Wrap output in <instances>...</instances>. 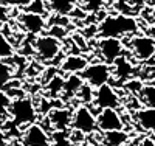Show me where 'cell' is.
Here are the masks:
<instances>
[{"label":"cell","instance_id":"obj_1","mask_svg":"<svg viewBox=\"0 0 155 146\" xmlns=\"http://www.w3.org/2000/svg\"><path fill=\"white\" fill-rule=\"evenodd\" d=\"M140 22L135 16L127 14H107L98 23V37H130L132 34L138 33Z\"/></svg>","mask_w":155,"mask_h":146},{"label":"cell","instance_id":"obj_2","mask_svg":"<svg viewBox=\"0 0 155 146\" xmlns=\"http://www.w3.org/2000/svg\"><path fill=\"white\" fill-rule=\"evenodd\" d=\"M37 109L34 107V103L31 101L30 97H19L12 100L9 106V117L20 129L27 127L28 124L36 121L37 117Z\"/></svg>","mask_w":155,"mask_h":146},{"label":"cell","instance_id":"obj_3","mask_svg":"<svg viewBox=\"0 0 155 146\" xmlns=\"http://www.w3.org/2000/svg\"><path fill=\"white\" fill-rule=\"evenodd\" d=\"M33 48L36 51L37 58L44 62H56V59L62 53L61 41L51 34H39L33 41Z\"/></svg>","mask_w":155,"mask_h":146},{"label":"cell","instance_id":"obj_4","mask_svg":"<svg viewBox=\"0 0 155 146\" xmlns=\"http://www.w3.org/2000/svg\"><path fill=\"white\" fill-rule=\"evenodd\" d=\"M129 48L137 61L149 62L155 56V39L149 34L135 33L129 37Z\"/></svg>","mask_w":155,"mask_h":146},{"label":"cell","instance_id":"obj_5","mask_svg":"<svg viewBox=\"0 0 155 146\" xmlns=\"http://www.w3.org/2000/svg\"><path fill=\"white\" fill-rule=\"evenodd\" d=\"M81 76L84 81L93 86L95 89L101 87L102 84H107L112 81L113 73H112V65L107 62H92L87 65V69L81 72Z\"/></svg>","mask_w":155,"mask_h":146},{"label":"cell","instance_id":"obj_6","mask_svg":"<svg viewBox=\"0 0 155 146\" xmlns=\"http://www.w3.org/2000/svg\"><path fill=\"white\" fill-rule=\"evenodd\" d=\"M71 127L84 132L85 135L93 134L98 129V121H96V115L93 110L90 109L88 104H79L73 110V120H71Z\"/></svg>","mask_w":155,"mask_h":146},{"label":"cell","instance_id":"obj_7","mask_svg":"<svg viewBox=\"0 0 155 146\" xmlns=\"http://www.w3.org/2000/svg\"><path fill=\"white\" fill-rule=\"evenodd\" d=\"M96 47H98V51H99L102 61L110 65L120 56H124V53H126V47L123 41L118 37H99Z\"/></svg>","mask_w":155,"mask_h":146},{"label":"cell","instance_id":"obj_8","mask_svg":"<svg viewBox=\"0 0 155 146\" xmlns=\"http://www.w3.org/2000/svg\"><path fill=\"white\" fill-rule=\"evenodd\" d=\"M20 140L27 146H51V137L48 131L39 123H31L22 129Z\"/></svg>","mask_w":155,"mask_h":146},{"label":"cell","instance_id":"obj_9","mask_svg":"<svg viewBox=\"0 0 155 146\" xmlns=\"http://www.w3.org/2000/svg\"><path fill=\"white\" fill-rule=\"evenodd\" d=\"M93 104L99 109H107V107L118 109L121 106V97L118 93V90L110 83H107V84H102L101 87L96 89Z\"/></svg>","mask_w":155,"mask_h":146},{"label":"cell","instance_id":"obj_10","mask_svg":"<svg viewBox=\"0 0 155 146\" xmlns=\"http://www.w3.org/2000/svg\"><path fill=\"white\" fill-rule=\"evenodd\" d=\"M17 20H19L22 28L25 31H28L30 34H33V36L42 34L45 26H47L45 16L36 14V12H31V11H25V9L17 16Z\"/></svg>","mask_w":155,"mask_h":146},{"label":"cell","instance_id":"obj_11","mask_svg":"<svg viewBox=\"0 0 155 146\" xmlns=\"http://www.w3.org/2000/svg\"><path fill=\"white\" fill-rule=\"evenodd\" d=\"M96 121H98V129H101L102 132L124 129V121H123L120 112L113 107L101 109L99 114L96 115Z\"/></svg>","mask_w":155,"mask_h":146},{"label":"cell","instance_id":"obj_12","mask_svg":"<svg viewBox=\"0 0 155 146\" xmlns=\"http://www.w3.org/2000/svg\"><path fill=\"white\" fill-rule=\"evenodd\" d=\"M48 120H50V126L53 131H68V127L71 126V120H73V110H70L68 107H53L48 112Z\"/></svg>","mask_w":155,"mask_h":146},{"label":"cell","instance_id":"obj_13","mask_svg":"<svg viewBox=\"0 0 155 146\" xmlns=\"http://www.w3.org/2000/svg\"><path fill=\"white\" fill-rule=\"evenodd\" d=\"M88 58H85L81 53H73V55H67L59 65V70L64 73H81L82 70L87 69L88 65Z\"/></svg>","mask_w":155,"mask_h":146},{"label":"cell","instance_id":"obj_14","mask_svg":"<svg viewBox=\"0 0 155 146\" xmlns=\"http://www.w3.org/2000/svg\"><path fill=\"white\" fill-rule=\"evenodd\" d=\"M112 73L113 78H116L118 81H127L137 73V70H135V65L129 61V58L120 56L112 64Z\"/></svg>","mask_w":155,"mask_h":146},{"label":"cell","instance_id":"obj_15","mask_svg":"<svg viewBox=\"0 0 155 146\" xmlns=\"http://www.w3.org/2000/svg\"><path fill=\"white\" fill-rule=\"evenodd\" d=\"M135 118L143 131L155 134V107L141 106L140 109L135 110Z\"/></svg>","mask_w":155,"mask_h":146},{"label":"cell","instance_id":"obj_16","mask_svg":"<svg viewBox=\"0 0 155 146\" xmlns=\"http://www.w3.org/2000/svg\"><path fill=\"white\" fill-rule=\"evenodd\" d=\"M84 78L81 76V73H68V76L64 81V90H62V98L64 100H70L74 98L78 90L81 89V86L84 84Z\"/></svg>","mask_w":155,"mask_h":146},{"label":"cell","instance_id":"obj_17","mask_svg":"<svg viewBox=\"0 0 155 146\" xmlns=\"http://www.w3.org/2000/svg\"><path fill=\"white\" fill-rule=\"evenodd\" d=\"M129 140V134L123 129L102 132V144L104 146H124Z\"/></svg>","mask_w":155,"mask_h":146},{"label":"cell","instance_id":"obj_18","mask_svg":"<svg viewBox=\"0 0 155 146\" xmlns=\"http://www.w3.org/2000/svg\"><path fill=\"white\" fill-rule=\"evenodd\" d=\"M81 0H47L50 11L58 12V14H70L74 6L79 5Z\"/></svg>","mask_w":155,"mask_h":146},{"label":"cell","instance_id":"obj_19","mask_svg":"<svg viewBox=\"0 0 155 146\" xmlns=\"http://www.w3.org/2000/svg\"><path fill=\"white\" fill-rule=\"evenodd\" d=\"M95 92L96 89L93 86H90L88 83H84L81 86V89L78 90V93H76V100L79 101L81 104H93L95 101Z\"/></svg>","mask_w":155,"mask_h":146},{"label":"cell","instance_id":"obj_20","mask_svg":"<svg viewBox=\"0 0 155 146\" xmlns=\"http://www.w3.org/2000/svg\"><path fill=\"white\" fill-rule=\"evenodd\" d=\"M140 101L143 106L147 107H155V83L153 84H144L141 92L138 93Z\"/></svg>","mask_w":155,"mask_h":146},{"label":"cell","instance_id":"obj_21","mask_svg":"<svg viewBox=\"0 0 155 146\" xmlns=\"http://www.w3.org/2000/svg\"><path fill=\"white\" fill-rule=\"evenodd\" d=\"M113 6L116 9V12H121V14H127V16H140V9H137L130 0H115Z\"/></svg>","mask_w":155,"mask_h":146},{"label":"cell","instance_id":"obj_22","mask_svg":"<svg viewBox=\"0 0 155 146\" xmlns=\"http://www.w3.org/2000/svg\"><path fill=\"white\" fill-rule=\"evenodd\" d=\"M51 137V146H73L68 131H53Z\"/></svg>","mask_w":155,"mask_h":146},{"label":"cell","instance_id":"obj_23","mask_svg":"<svg viewBox=\"0 0 155 146\" xmlns=\"http://www.w3.org/2000/svg\"><path fill=\"white\" fill-rule=\"evenodd\" d=\"M14 45L11 44V41H8V37L0 31V61L8 59L14 55Z\"/></svg>","mask_w":155,"mask_h":146},{"label":"cell","instance_id":"obj_24","mask_svg":"<svg viewBox=\"0 0 155 146\" xmlns=\"http://www.w3.org/2000/svg\"><path fill=\"white\" fill-rule=\"evenodd\" d=\"M106 5V0H81L79 2V6L87 12H90V14H95V12L101 11L102 8H104Z\"/></svg>","mask_w":155,"mask_h":146},{"label":"cell","instance_id":"obj_25","mask_svg":"<svg viewBox=\"0 0 155 146\" xmlns=\"http://www.w3.org/2000/svg\"><path fill=\"white\" fill-rule=\"evenodd\" d=\"M11 103H12V98L9 97V93H8L6 90H2V89H0V118L8 120Z\"/></svg>","mask_w":155,"mask_h":146},{"label":"cell","instance_id":"obj_26","mask_svg":"<svg viewBox=\"0 0 155 146\" xmlns=\"http://www.w3.org/2000/svg\"><path fill=\"white\" fill-rule=\"evenodd\" d=\"M64 79L59 75H54L53 78L48 81V92H50V97H59V93H62L64 90Z\"/></svg>","mask_w":155,"mask_h":146},{"label":"cell","instance_id":"obj_27","mask_svg":"<svg viewBox=\"0 0 155 146\" xmlns=\"http://www.w3.org/2000/svg\"><path fill=\"white\" fill-rule=\"evenodd\" d=\"M12 75H14V69L9 64L0 61V89H5L6 84L11 81Z\"/></svg>","mask_w":155,"mask_h":146},{"label":"cell","instance_id":"obj_28","mask_svg":"<svg viewBox=\"0 0 155 146\" xmlns=\"http://www.w3.org/2000/svg\"><path fill=\"white\" fill-rule=\"evenodd\" d=\"M48 9H50V6L47 3V0H31L25 6V11H31V12H36V14H41V16H45Z\"/></svg>","mask_w":155,"mask_h":146},{"label":"cell","instance_id":"obj_29","mask_svg":"<svg viewBox=\"0 0 155 146\" xmlns=\"http://www.w3.org/2000/svg\"><path fill=\"white\" fill-rule=\"evenodd\" d=\"M48 34H51L56 39H65L67 37V26H61V25H51L48 28Z\"/></svg>","mask_w":155,"mask_h":146},{"label":"cell","instance_id":"obj_30","mask_svg":"<svg viewBox=\"0 0 155 146\" xmlns=\"http://www.w3.org/2000/svg\"><path fill=\"white\" fill-rule=\"evenodd\" d=\"M143 81L141 79H127V83H126V89L127 90H130L134 95H137V93H140L141 92V89H143Z\"/></svg>","mask_w":155,"mask_h":146},{"label":"cell","instance_id":"obj_31","mask_svg":"<svg viewBox=\"0 0 155 146\" xmlns=\"http://www.w3.org/2000/svg\"><path fill=\"white\" fill-rule=\"evenodd\" d=\"M81 33L84 34V37L87 39H92V37H95V36H98V23L95 22V23H88L87 26H84V28L81 30Z\"/></svg>","mask_w":155,"mask_h":146},{"label":"cell","instance_id":"obj_32","mask_svg":"<svg viewBox=\"0 0 155 146\" xmlns=\"http://www.w3.org/2000/svg\"><path fill=\"white\" fill-rule=\"evenodd\" d=\"M51 25H61V26H68L70 23V17L67 14H58V12H54V16L51 17L50 20Z\"/></svg>","mask_w":155,"mask_h":146},{"label":"cell","instance_id":"obj_33","mask_svg":"<svg viewBox=\"0 0 155 146\" xmlns=\"http://www.w3.org/2000/svg\"><path fill=\"white\" fill-rule=\"evenodd\" d=\"M71 41L79 47V50L81 51H85V50H88V45H87V39L84 37V34L79 31V33H76V34H73L71 36Z\"/></svg>","mask_w":155,"mask_h":146},{"label":"cell","instance_id":"obj_34","mask_svg":"<svg viewBox=\"0 0 155 146\" xmlns=\"http://www.w3.org/2000/svg\"><path fill=\"white\" fill-rule=\"evenodd\" d=\"M68 135H70V140H71L73 144L81 143V141L85 140V134H84V132H81V131H78V129H71L68 132Z\"/></svg>","mask_w":155,"mask_h":146},{"label":"cell","instance_id":"obj_35","mask_svg":"<svg viewBox=\"0 0 155 146\" xmlns=\"http://www.w3.org/2000/svg\"><path fill=\"white\" fill-rule=\"evenodd\" d=\"M30 2H31V0H5V3H6L8 6L22 8V9H25V6H27Z\"/></svg>","mask_w":155,"mask_h":146},{"label":"cell","instance_id":"obj_36","mask_svg":"<svg viewBox=\"0 0 155 146\" xmlns=\"http://www.w3.org/2000/svg\"><path fill=\"white\" fill-rule=\"evenodd\" d=\"M9 19V6L6 3H0V23H5Z\"/></svg>","mask_w":155,"mask_h":146},{"label":"cell","instance_id":"obj_37","mask_svg":"<svg viewBox=\"0 0 155 146\" xmlns=\"http://www.w3.org/2000/svg\"><path fill=\"white\" fill-rule=\"evenodd\" d=\"M147 2H149V0H130V3H132L137 9H140V11H141V8H144V6L147 5Z\"/></svg>","mask_w":155,"mask_h":146},{"label":"cell","instance_id":"obj_38","mask_svg":"<svg viewBox=\"0 0 155 146\" xmlns=\"http://www.w3.org/2000/svg\"><path fill=\"white\" fill-rule=\"evenodd\" d=\"M8 135H6V132L3 129V126H0V146H3V144H8Z\"/></svg>","mask_w":155,"mask_h":146},{"label":"cell","instance_id":"obj_39","mask_svg":"<svg viewBox=\"0 0 155 146\" xmlns=\"http://www.w3.org/2000/svg\"><path fill=\"white\" fill-rule=\"evenodd\" d=\"M141 146H155V141L152 138H144L141 141Z\"/></svg>","mask_w":155,"mask_h":146},{"label":"cell","instance_id":"obj_40","mask_svg":"<svg viewBox=\"0 0 155 146\" xmlns=\"http://www.w3.org/2000/svg\"><path fill=\"white\" fill-rule=\"evenodd\" d=\"M9 146H27V144H23L20 138H14V140H11Z\"/></svg>","mask_w":155,"mask_h":146},{"label":"cell","instance_id":"obj_41","mask_svg":"<svg viewBox=\"0 0 155 146\" xmlns=\"http://www.w3.org/2000/svg\"><path fill=\"white\" fill-rule=\"evenodd\" d=\"M147 31H149L147 34H149V36H152V37L155 39V25H150V26H149V30H147Z\"/></svg>","mask_w":155,"mask_h":146},{"label":"cell","instance_id":"obj_42","mask_svg":"<svg viewBox=\"0 0 155 146\" xmlns=\"http://www.w3.org/2000/svg\"><path fill=\"white\" fill-rule=\"evenodd\" d=\"M147 5H149V6H152V8H155V0H149Z\"/></svg>","mask_w":155,"mask_h":146},{"label":"cell","instance_id":"obj_43","mask_svg":"<svg viewBox=\"0 0 155 146\" xmlns=\"http://www.w3.org/2000/svg\"><path fill=\"white\" fill-rule=\"evenodd\" d=\"M0 3H5V0H0Z\"/></svg>","mask_w":155,"mask_h":146},{"label":"cell","instance_id":"obj_44","mask_svg":"<svg viewBox=\"0 0 155 146\" xmlns=\"http://www.w3.org/2000/svg\"><path fill=\"white\" fill-rule=\"evenodd\" d=\"M152 81H153V83H155V75H153V79H152Z\"/></svg>","mask_w":155,"mask_h":146},{"label":"cell","instance_id":"obj_45","mask_svg":"<svg viewBox=\"0 0 155 146\" xmlns=\"http://www.w3.org/2000/svg\"><path fill=\"white\" fill-rule=\"evenodd\" d=\"M3 146H9V144H3Z\"/></svg>","mask_w":155,"mask_h":146}]
</instances>
